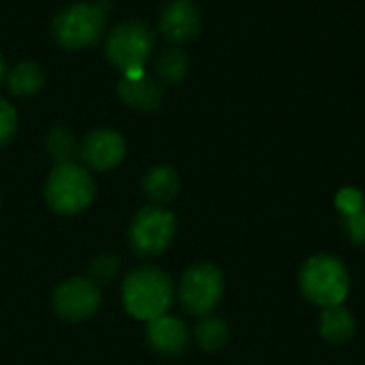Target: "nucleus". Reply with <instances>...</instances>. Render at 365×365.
Wrapping results in <instances>:
<instances>
[{
    "label": "nucleus",
    "instance_id": "f3484780",
    "mask_svg": "<svg viewBox=\"0 0 365 365\" xmlns=\"http://www.w3.org/2000/svg\"><path fill=\"white\" fill-rule=\"evenodd\" d=\"M45 150H47V154H49L58 165L73 163L75 154L79 152L77 141H75L73 133H71L66 126H53V128L47 133Z\"/></svg>",
    "mask_w": 365,
    "mask_h": 365
},
{
    "label": "nucleus",
    "instance_id": "7ed1b4c3",
    "mask_svg": "<svg viewBox=\"0 0 365 365\" xmlns=\"http://www.w3.org/2000/svg\"><path fill=\"white\" fill-rule=\"evenodd\" d=\"M94 180L77 163L56 165L45 182L47 205L62 216H73L83 212L94 199Z\"/></svg>",
    "mask_w": 365,
    "mask_h": 365
},
{
    "label": "nucleus",
    "instance_id": "dca6fc26",
    "mask_svg": "<svg viewBox=\"0 0 365 365\" xmlns=\"http://www.w3.org/2000/svg\"><path fill=\"white\" fill-rule=\"evenodd\" d=\"M188 73V56L180 47L165 49L156 60V75L165 83H180Z\"/></svg>",
    "mask_w": 365,
    "mask_h": 365
},
{
    "label": "nucleus",
    "instance_id": "a211bd4d",
    "mask_svg": "<svg viewBox=\"0 0 365 365\" xmlns=\"http://www.w3.org/2000/svg\"><path fill=\"white\" fill-rule=\"evenodd\" d=\"M195 338L203 351H220L229 340V327L222 319L216 317H203V321L195 329Z\"/></svg>",
    "mask_w": 365,
    "mask_h": 365
},
{
    "label": "nucleus",
    "instance_id": "4468645a",
    "mask_svg": "<svg viewBox=\"0 0 365 365\" xmlns=\"http://www.w3.org/2000/svg\"><path fill=\"white\" fill-rule=\"evenodd\" d=\"M6 83L15 96H32L45 86V71L41 68V64L24 60L11 66L6 75Z\"/></svg>",
    "mask_w": 365,
    "mask_h": 365
},
{
    "label": "nucleus",
    "instance_id": "0eeeda50",
    "mask_svg": "<svg viewBox=\"0 0 365 365\" xmlns=\"http://www.w3.org/2000/svg\"><path fill=\"white\" fill-rule=\"evenodd\" d=\"M225 291L222 272L214 263H197L184 272L180 282V299L186 312L207 317L220 302Z\"/></svg>",
    "mask_w": 365,
    "mask_h": 365
},
{
    "label": "nucleus",
    "instance_id": "412c9836",
    "mask_svg": "<svg viewBox=\"0 0 365 365\" xmlns=\"http://www.w3.org/2000/svg\"><path fill=\"white\" fill-rule=\"evenodd\" d=\"M342 227L353 244L365 246V205L355 214L342 216Z\"/></svg>",
    "mask_w": 365,
    "mask_h": 365
},
{
    "label": "nucleus",
    "instance_id": "aec40b11",
    "mask_svg": "<svg viewBox=\"0 0 365 365\" xmlns=\"http://www.w3.org/2000/svg\"><path fill=\"white\" fill-rule=\"evenodd\" d=\"M17 111L15 107L0 98V145H6L13 141V137L17 135Z\"/></svg>",
    "mask_w": 365,
    "mask_h": 365
},
{
    "label": "nucleus",
    "instance_id": "2eb2a0df",
    "mask_svg": "<svg viewBox=\"0 0 365 365\" xmlns=\"http://www.w3.org/2000/svg\"><path fill=\"white\" fill-rule=\"evenodd\" d=\"M321 334L329 342H346L355 334V321L353 314L344 306H331L325 308L321 314Z\"/></svg>",
    "mask_w": 365,
    "mask_h": 365
},
{
    "label": "nucleus",
    "instance_id": "423d86ee",
    "mask_svg": "<svg viewBox=\"0 0 365 365\" xmlns=\"http://www.w3.org/2000/svg\"><path fill=\"white\" fill-rule=\"evenodd\" d=\"M178 233V220L160 205L139 210L128 229V242L141 257H156L165 252Z\"/></svg>",
    "mask_w": 365,
    "mask_h": 365
},
{
    "label": "nucleus",
    "instance_id": "6ab92c4d",
    "mask_svg": "<svg viewBox=\"0 0 365 365\" xmlns=\"http://www.w3.org/2000/svg\"><path fill=\"white\" fill-rule=\"evenodd\" d=\"M120 263L113 255H101L92 267H90V280H94L96 284H107L118 276Z\"/></svg>",
    "mask_w": 365,
    "mask_h": 365
},
{
    "label": "nucleus",
    "instance_id": "5701e85b",
    "mask_svg": "<svg viewBox=\"0 0 365 365\" xmlns=\"http://www.w3.org/2000/svg\"><path fill=\"white\" fill-rule=\"evenodd\" d=\"M2 77H4V58L0 53V83H2Z\"/></svg>",
    "mask_w": 365,
    "mask_h": 365
},
{
    "label": "nucleus",
    "instance_id": "f257e3e1",
    "mask_svg": "<svg viewBox=\"0 0 365 365\" xmlns=\"http://www.w3.org/2000/svg\"><path fill=\"white\" fill-rule=\"evenodd\" d=\"M122 299L133 319L150 323L167 314L173 302V284L163 269L141 265L126 276L122 284Z\"/></svg>",
    "mask_w": 365,
    "mask_h": 365
},
{
    "label": "nucleus",
    "instance_id": "4be33fe9",
    "mask_svg": "<svg viewBox=\"0 0 365 365\" xmlns=\"http://www.w3.org/2000/svg\"><path fill=\"white\" fill-rule=\"evenodd\" d=\"M336 205L340 210L342 216H349V214H355L364 207V195L357 190V188H342L336 197Z\"/></svg>",
    "mask_w": 365,
    "mask_h": 365
},
{
    "label": "nucleus",
    "instance_id": "20e7f679",
    "mask_svg": "<svg viewBox=\"0 0 365 365\" xmlns=\"http://www.w3.org/2000/svg\"><path fill=\"white\" fill-rule=\"evenodd\" d=\"M299 287L308 302L331 308L342 306L349 295V274L346 267L331 255H317L308 259L299 272Z\"/></svg>",
    "mask_w": 365,
    "mask_h": 365
},
{
    "label": "nucleus",
    "instance_id": "9b49d317",
    "mask_svg": "<svg viewBox=\"0 0 365 365\" xmlns=\"http://www.w3.org/2000/svg\"><path fill=\"white\" fill-rule=\"evenodd\" d=\"M148 342L156 353L175 357L182 355L188 346V331L184 323L175 317L163 314L148 323Z\"/></svg>",
    "mask_w": 365,
    "mask_h": 365
},
{
    "label": "nucleus",
    "instance_id": "6e6552de",
    "mask_svg": "<svg viewBox=\"0 0 365 365\" xmlns=\"http://www.w3.org/2000/svg\"><path fill=\"white\" fill-rule=\"evenodd\" d=\"M103 295L101 287L90 278H71L56 287L51 295V306L56 314L64 321L79 323L90 319L101 308Z\"/></svg>",
    "mask_w": 365,
    "mask_h": 365
},
{
    "label": "nucleus",
    "instance_id": "1a4fd4ad",
    "mask_svg": "<svg viewBox=\"0 0 365 365\" xmlns=\"http://www.w3.org/2000/svg\"><path fill=\"white\" fill-rule=\"evenodd\" d=\"M126 143L124 137L111 128L92 130L79 145V156L94 171H109L124 160Z\"/></svg>",
    "mask_w": 365,
    "mask_h": 365
},
{
    "label": "nucleus",
    "instance_id": "9d476101",
    "mask_svg": "<svg viewBox=\"0 0 365 365\" xmlns=\"http://www.w3.org/2000/svg\"><path fill=\"white\" fill-rule=\"evenodd\" d=\"M158 30L173 45H184L197 38L201 32V15L197 4L192 0H171L160 13Z\"/></svg>",
    "mask_w": 365,
    "mask_h": 365
},
{
    "label": "nucleus",
    "instance_id": "f8f14e48",
    "mask_svg": "<svg viewBox=\"0 0 365 365\" xmlns=\"http://www.w3.org/2000/svg\"><path fill=\"white\" fill-rule=\"evenodd\" d=\"M118 94L128 107L139 111H154L163 105V88L148 73L141 77H120Z\"/></svg>",
    "mask_w": 365,
    "mask_h": 365
},
{
    "label": "nucleus",
    "instance_id": "f03ea898",
    "mask_svg": "<svg viewBox=\"0 0 365 365\" xmlns=\"http://www.w3.org/2000/svg\"><path fill=\"white\" fill-rule=\"evenodd\" d=\"M107 2H77L62 9L51 21V34L64 49H83L101 41Z\"/></svg>",
    "mask_w": 365,
    "mask_h": 365
},
{
    "label": "nucleus",
    "instance_id": "39448f33",
    "mask_svg": "<svg viewBox=\"0 0 365 365\" xmlns=\"http://www.w3.org/2000/svg\"><path fill=\"white\" fill-rule=\"evenodd\" d=\"M154 43L156 36L148 24L124 21L109 32L105 51L120 75H128L135 71H145V64L154 51Z\"/></svg>",
    "mask_w": 365,
    "mask_h": 365
},
{
    "label": "nucleus",
    "instance_id": "ddd939ff",
    "mask_svg": "<svg viewBox=\"0 0 365 365\" xmlns=\"http://www.w3.org/2000/svg\"><path fill=\"white\" fill-rule=\"evenodd\" d=\"M141 188H143V195L150 199L152 205H160L163 207L180 190L178 171L171 165H156V167L148 169V173L143 175Z\"/></svg>",
    "mask_w": 365,
    "mask_h": 365
}]
</instances>
